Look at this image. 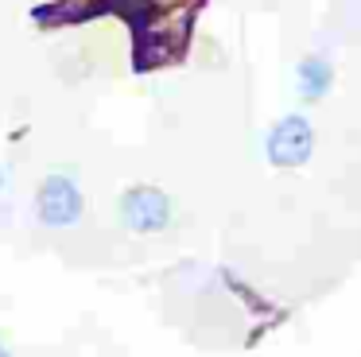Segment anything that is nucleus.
I'll return each mask as SVG.
<instances>
[{"label": "nucleus", "mask_w": 361, "mask_h": 357, "mask_svg": "<svg viewBox=\"0 0 361 357\" xmlns=\"http://www.w3.org/2000/svg\"><path fill=\"white\" fill-rule=\"evenodd\" d=\"M82 210H86V198L71 175H47L35 190V217L47 229H71L82 217Z\"/></svg>", "instance_id": "obj_1"}, {"label": "nucleus", "mask_w": 361, "mask_h": 357, "mask_svg": "<svg viewBox=\"0 0 361 357\" xmlns=\"http://www.w3.org/2000/svg\"><path fill=\"white\" fill-rule=\"evenodd\" d=\"M121 222L133 233H159L171 225V198H167L159 186H133V190L121 194Z\"/></svg>", "instance_id": "obj_3"}, {"label": "nucleus", "mask_w": 361, "mask_h": 357, "mask_svg": "<svg viewBox=\"0 0 361 357\" xmlns=\"http://www.w3.org/2000/svg\"><path fill=\"white\" fill-rule=\"evenodd\" d=\"M0 186H4V171H0Z\"/></svg>", "instance_id": "obj_6"}, {"label": "nucleus", "mask_w": 361, "mask_h": 357, "mask_svg": "<svg viewBox=\"0 0 361 357\" xmlns=\"http://www.w3.org/2000/svg\"><path fill=\"white\" fill-rule=\"evenodd\" d=\"M264 152H268V163L272 167H303L307 159H311L314 152V128L307 116L299 113H288L280 116V121L272 124V132H268L264 140Z\"/></svg>", "instance_id": "obj_2"}, {"label": "nucleus", "mask_w": 361, "mask_h": 357, "mask_svg": "<svg viewBox=\"0 0 361 357\" xmlns=\"http://www.w3.org/2000/svg\"><path fill=\"white\" fill-rule=\"evenodd\" d=\"M0 357H12V353H8V346H0Z\"/></svg>", "instance_id": "obj_5"}, {"label": "nucleus", "mask_w": 361, "mask_h": 357, "mask_svg": "<svg viewBox=\"0 0 361 357\" xmlns=\"http://www.w3.org/2000/svg\"><path fill=\"white\" fill-rule=\"evenodd\" d=\"M295 82H299V97H303V101H319V97H326V90L334 85V70H330L326 59L311 54V59L299 62Z\"/></svg>", "instance_id": "obj_4"}]
</instances>
